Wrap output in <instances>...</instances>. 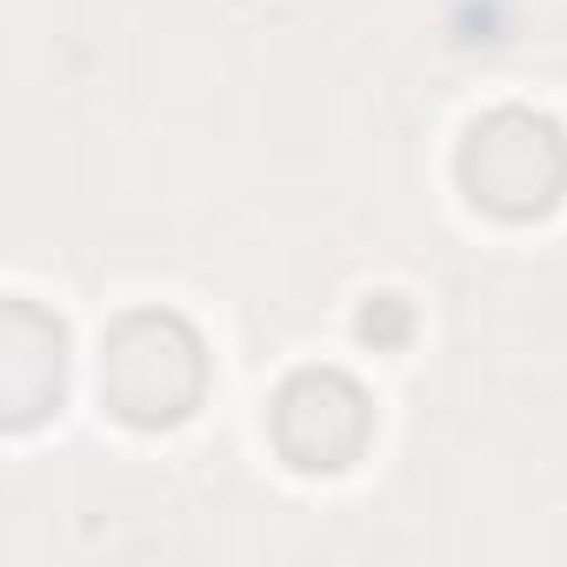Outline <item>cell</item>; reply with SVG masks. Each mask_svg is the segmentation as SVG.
Here are the masks:
<instances>
[{
    "mask_svg": "<svg viewBox=\"0 0 567 567\" xmlns=\"http://www.w3.org/2000/svg\"><path fill=\"white\" fill-rule=\"evenodd\" d=\"M200 341L174 321V315H127L107 334V361H101V388L114 401L121 421L134 427H167L200 401Z\"/></svg>",
    "mask_w": 567,
    "mask_h": 567,
    "instance_id": "cell-1",
    "label": "cell"
},
{
    "mask_svg": "<svg viewBox=\"0 0 567 567\" xmlns=\"http://www.w3.org/2000/svg\"><path fill=\"white\" fill-rule=\"evenodd\" d=\"M461 181L494 214H540L567 181V147L540 114H487L467 134Z\"/></svg>",
    "mask_w": 567,
    "mask_h": 567,
    "instance_id": "cell-2",
    "label": "cell"
},
{
    "mask_svg": "<svg viewBox=\"0 0 567 567\" xmlns=\"http://www.w3.org/2000/svg\"><path fill=\"white\" fill-rule=\"evenodd\" d=\"M274 441L295 467H348L368 441V394L348 374H301L274 401Z\"/></svg>",
    "mask_w": 567,
    "mask_h": 567,
    "instance_id": "cell-3",
    "label": "cell"
}]
</instances>
